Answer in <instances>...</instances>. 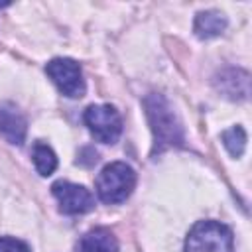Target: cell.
I'll return each instance as SVG.
<instances>
[{
    "label": "cell",
    "instance_id": "obj_1",
    "mask_svg": "<svg viewBox=\"0 0 252 252\" xmlns=\"http://www.w3.org/2000/svg\"><path fill=\"white\" fill-rule=\"evenodd\" d=\"M146 112L154 130V152H163L165 148L179 146L183 142V132L181 124L171 110L169 102L161 94H150L146 98Z\"/></svg>",
    "mask_w": 252,
    "mask_h": 252
},
{
    "label": "cell",
    "instance_id": "obj_2",
    "mask_svg": "<svg viewBox=\"0 0 252 252\" xmlns=\"http://www.w3.org/2000/svg\"><path fill=\"white\" fill-rule=\"evenodd\" d=\"M136 185V173L124 161H114L102 167L96 177V195L102 203L114 205L126 201Z\"/></svg>",
    "mask_w": 252,
    "mask_h": 252
},
{
    "label": "cell",
    "instance_id": "obj_3",
    "mask_svg": "<svg viewBox=\"0 0 252 252\" xmlns=\"http://www.w3.org/2000/svg\"><path fill=\"white\" fill-rule=\"evenodd\" d=\"M185 252H234L232 232L217 220H199L185 240Z\"/></svg>",
    "mask_w": 252,
    "mask_h": 252
},
{
    "label": "cell",
    "instance_id": "obj_4",
    "mask_svg": "<svg viewBox=\"0 0 252 252\" xmlns=\"http://www.w3.org/2000/svg\"><path fill=\"white\" fill-rule=\"evenodd\" d=\"M85 122L102 144H114L122 132V118L110 104H93L85 110Z\"/></svg>",
    "mask_w": 252,
    "mask_h": 252
},
{
    "label": "cell",
    "instance_id": "obj_5",
    "mask_svg": "<svg viewBox=\"0 0 252 252\" xmlns=\"http://www.w3.org/2000/svg\"><path fill=\"white\" fill-rule=\"evenodd\" d=\"M45 73L65 96L81 98L85 94V79L79 63H75L73 59H51L45 67Z\"/></svg>",
    "mask_w": 252,
    "mask_h": 252
},
{
    "label": "cell",
    "instance_id": "obj_6",
    "mask_svg": "<svg viewBox=\"0 0 252 252\" xmlns=\"http://www.w3.org/2000/svg\"><path fill=\"white\" fill-rule=\"evenodd\" d=\"M53 197L59 203V211L65 215H83L93 209L94 199L89 189L71 181H57L51 187Z\"/></svg>",
    "mask_w": 252,
    "mask_h": 252
},
{
    "label": "cell",
    "instance_id": "obj_7",
    "mask_svg": "<svg viewBox=\"0 0 252 252\" xmlns=\"http://www.w3.org/2000/svg\"><path fill=\"white\" fill-rule=\"evenodd\" d=\"M0 134L10 144H22L26 138V118L12 104L0 106Z\"/></svg>",
    "mask_w": 252,
    "mask_h": 252
},
{
    "label": "cell",
    "instance_id": "obj_8",
    "mask_svg": "<svg viewBox=\"0 0 252 252\" xmlns=\"http://www.w3.org/2000/svg\"><path fill=\"white\" fill-rule=\"evenodd\" d=\"M77 250L79 252H118V242L108 228L98 226L81 236Z\"/></svg>",
    "mask_w": 252,
    "mask_h": 252
},
{
    "label": "cell",
    "instance_id": "obj_9",
    "mask_svg": "<svg viewBox=\"0 0 252 252\" xmlns=\"http://www.w3.org/2000/svg\"><path fill=\"white\" fill-rule=\"evenodd\" d=\"M224 28H226V20L220 12L207 10V12L197 14V18H195V33L201 39H211V37L222 33Z\"/></svg>",
    "mask_w": 252,
    "mask_h": 252
},
{
    "label": "cell",
    "instance_id": "obj_10",
    "mask_svg": "<svg viewBox=\"0 0 252 252\" xmlns=\"http://www.w3.org/2000/svg\"><path fill=\"white\" fill-rule=\"evenodd\" d=\"M219 85H230V89L224 93L230 98H246L248 96V73L228 69L220 73V79H217Z\"/></svg>",
    "mask_w": 252,
    "mask_h": 252
},
{
    "label": "cell",
    "instance_id": "obj_11",
    "mask_svg": "<svg viewBox=\"0 0 252 252\" xmlns=\"http://www.w3.org/2000/svg\"><path fill=\"white\" fill-rule=\"evenodd\" d=\"M32 158H33V165L37 169L39 175H51L57 167V158L53 154V150L45 144H35L33 146V152H32Z\"/></svg>",
    "mask_w": 252,
    "mask_h": 252
},
{
    "label": "cell",
    "instance_id": "obj_12",
    "mask_svg": "<svg viewBox=\"0 0 252 252\" xmlns=\"http://www.w3.org/2000/svg\"><path fill=\"white\" fill-rule=\"evenodd\" d=\"M222 144H224V148L228 150V154L232 158L242 156V152L246 148V134H244V130L240 126H234V128L222 132Z\"/></svg>",
    "mask_w": 252,
    "mask_h": 252
},
{
    "label": "cell",
    "instance_id": "obj_13",
    "mask_svg": "<svg viewBox=\"0 0 252 252\" xmlns=\"http://www.w3.org/2000/svg\"><path fill=\"white\" fill-rule=\"evenodd\" d=\"M0 252H32L28 244L16 238H0Z\"/></svg>",
    "mask_w": 252,
    "mask_h": 252
}]
</instances>
